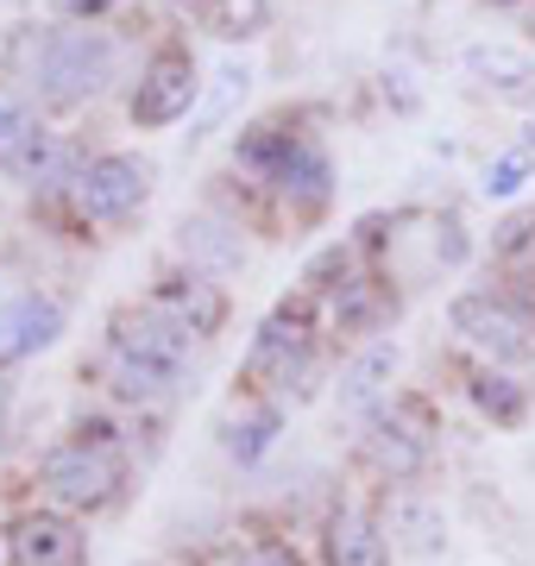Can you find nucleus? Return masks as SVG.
<instances>
[{"label":"nucleus","mask_w":535,"mask_h":566,"mask_svg":"<svg viewBox=\"0 0 535 566\" xmlns=\"http://www.w3.org/2000/svg\"><path fill=\"white\" fill-rule=\"evenodd\" d=\"M13 70L44 107H76L102 95L114 76V39L95 25H51V32H20Z\"/></svg>","instance_id":"f257e3e1"},{"label":"nucleus","mask_w":535,"mask_h":566,"mask_svg":"<svg viewBox=\"0 0 535 566\" xmlns=\"http://www.w3.org/2000/svg\"><path fill=\"white\" fill-rule=\"evenodd\" d=\"M39 472H44V491H51L57 504H70V510H102L107 497L120 491V479H126L120 453L102 447V441H63V447H51Z\"/></svg>","instance_id":"f03ea898"},{"label":"nucleus","mask_w":535,"mask_h":566,"mask_svg":"<svg viewBox=\"0 0 535 566\" xmlns=\"http://www.w3.org/2000/svg\"><path fill=\"white\" fill-rule=\"evenodd\" d=\"M196 63H189V51H177V44H165L158 57L139 70V88H133V120L145 126V133H165V126H177L196 107Z\"/></svg>","instance_id":"7ed1b4c3"},{"label":"nucleus","mask_w":535,"mask_h":566,"mask_svg":"<svg viewBox=\"0 0 535 566\" xmlns=\"http://www.w3.org/2000/svg\"><path fill=\"white\" fill-rule=\"evenodd\" d=\"M145 196H151V170L126 151H107V158L76 170V208L88 221H126L145 208Z\"/></svg>","instance_id":"20e7f679"},{"label":"nucleus","mask_w":535,"mask_h":566,"mask_svg":"<svg viewBox=\"0 0 535 566\" xmlns=\"http://www.w3.org/2000/svg\"><path fill=\"white\" fill-rule=\"evenodd\" d=\"M453 334H466L479 353H492V359H523L529 353V322L516 315L504 296H485V290H466L460 303H453Z\"/></svg>","instance_id":"39448f33"},{"label":"nucleus","mask_w":535,"mask_h":566,"mask_svg":"<svg viewBox=\"0 0 535 566\" xmlns=\"http://www.w3.org/2000/svg\"><path fill=\"white\" fill-rule=\"evenodd\" d=\"M114 346L133 353V359H145V365H158V371H170V378H183L189 359H196V334L177 327V322H165L158 308H151V315H126L120 334H114Z\"/></svg>","instance_id":"423d86ee"},{"label":"nucleus","mask_w":535,"mask_h":566,"mask_svg":"<svg viewBox=\"0 0 535 566\" xmlns=\"http://www.w3.org/2000/svg\"><path fill=\"white\" fill-rule=\"evenodd\" d=\"M63 334V308L39 290H20L0 303V359H32Z\"/></svg>","instance_id":"0eeeda50"},{"label":"nucleus","mask_w":535,"mask_h":566,"mask_svg":"<svg viewBox=\"0 0 535 566\" xmlns=\"http://www.w3.org/2000/svg\"><path fill=\"white\" fill-rule=\"evenodd\" d=\"M177 252L189 259V271H208V277H227V271L246 264L240 227L214 221V214H183V221H177Z\"/></svg>","instance_id":"6e6552de"},{"label":"nucleus","mask_w":535,"mask_h":566,"mask_svg":"<svg viewBox=\"0 0 535 566\" xmlns=\"http://www.w3.org/2000/svg\"><path fill=\"white\" fill-rule=\"evenodd\" d=\"M310 359V322H303V308H284V315H271L265 334L252 340L246 353V371L252 378H271V385H290V365Z\"/></svg>","instance_id":"1a4fd4ad"},{"label":"nucleus","mask_w":535,"mask_h":566,"mask_svg":"<svg viewBox=\"0 0 535 566\" xmlns=\"http://www.w3.org/2000/svg\"><path fill=\"white\" fill-rule=\"evenodd\" d=\"M460 63L479 88H492L504 102H535V57H523L516 44H466Z\"/></svg>","instance_id":"9d476101"},{"label":"nucleus","mask_w":535,"mask_h":566,"mask_svg":"<svg viewBox=\"0 0 535 566\" xmlns=\"http://www.w3.org/2000/svg\"><path fill=\"white\" fill-rule=\"evenodd\" d=\"M7 554H13V566H76L83 535L63 516H20L7 535Z\"/></svg>","instance_id":"9b49d317"},{"label":"nucleus","mask_w":535,"mask_h":566,"mask_svg":"<svg viewBox=\"0 0 535 566\" xmlns=\"http://www.w3.org/2000/svg\"><path fill=\"white\" fill-rule=\"evenodd\" d=\"M151 308H158L165 322L189 327L196 340H208V334L221 327V315H227L221 290H214V283H202V277H170V283H158V290H151Z\"/></svg>","instance_id":"f8f14e48"},{"label":"nucleus","mask_w":535,"mask_h":566,"mask_svg":"<svg viewBox=\"0 0 535 566\" xmlns=\"http://www.w3.org/2000/svg\"><path fill=\"white\" fill-rule=\"evenodd\" d=\"M271 182H277V189H284V196H290L296 208H310V214H315V208H322V202L334 196L328 151H322L315 139H296V145H290V158L277 164V177H271Z\"/></svg>","instance_id":"ddd939ff"},{"label":"nucleus","mask_w":535,"mask_h":566,"mask_svg":"<svg viewBox=\"0 0 535 566\" xmlns=\"http://www.w3.org/2000/svg\"><path fill=\"white\" fill-rule=\"evenodd\" d=\"M391 378H397V346L391 340L366 346V353L340 371V416H366V409H378V397L391 390Z\"/></svg>","instance_id":"4468645a"},{"label":"nucleus","mask_w":535,"mask_h":566,"mask_svg":"<svg viewBox=\"0 0 535 566\" xmlns=\"http://www.w3.org/2000/svg\"><path fill=\"white\" fill-rule=\"evenodd\" d=\"M366 453H371V465H378V472H391V479H416V472L429 465V434L385 416V422H371Z\"/></svg>","instance_id":"2eb2a0df"},{"label":"nucleus","mask_w":535,"mask_h":566,"mask_svg":"<svg viewBox=\"0 0 535 566\" xmlns=\"http://www.w3.org/2000/svg\"><path fill=\"white\" fill-rule=\"evenodd\" d=\"M328 566H391V542L378 535L371 516L340 510L328 523Z\"/></svg>","instance_id":"dca6fc26"},{"label":"nucleus","mask_w":535,"mask_h":566,"mask_svg":"<svg viewBox=\"0 0 535 566\" xmlns=\"http://www.w3.org/2000/svg\"><path fill=\"white\" fill-rule=\"evenodd\" d=\"M397 535V547L403 554H441V542H448V523H441V510L422 504V497H397L391 504V523H385Z\"/></svg>","instance_id":"f3484780"},{"label":"nucleus","mask_w":535,"mask_h":566,"mask_svg":"<svg viewBox=\"0 0 535 566\" xmlns=\"http://www.w3.org/2000/svg\"><path fill=\"white\" fill-rule=\"evenodd\" d=\"M107 371H114V390H120L126 403H158V397H170V390H177V378H170V371L133 359V353H120V346L107 353Z\"/></svg>","instance_id":"a211bd4d"},{"label":"nucleus","mask_w":535,"mask_h":566,"mask_svg":"<svg viewBox=\"0 0 535 566\" xmlns=\"http://www.w3.org/2000/svg\"><path fill=\"white\" fill-rule=\"evenodd\" d=\"M246 82H252L246 63H221V70H214V88H208V102H202V120H196V133H189V139H208V133L233 114V102L246 95Z\"/></svg>","instance_id":"6ab92c4d"},{"label":"nucleus","mask_w":535,"mask_h":566,"mask_svg":"<svg viewBox=\"0 0 535 566\" xmlns=\"http://www.w3.org/2000/svg\"><path fill=\"white\" fill-rule=\"evenodd\" d=\"M32 139H39V120H32L20 102H7V95H0V170H13Z\"/></svg>","instance_id":"aec40b11"},{"label":"nucleus","mask_w":535,"mask_h":566,"mask_svg":"<svg viewBox=\"0 0 535 566\" xmlns=\"http://www.w3.org/2000/svg\"><path fill=\"white\" fill-rule=\"evenodd\" d=\"M523 182H529V151H504L497 164H485V182H479V196L504 202V196H516Z\"/></svg>","instance_id":"412c9836"},{"label":"nucleus","mask_w":535,"mask_h":566,"mask_svg":"<svg viewBox=\"0 0 535 566\" xmlns=\"http://www.w3.org/2000/svg\"><path fill=\"white\" fill-rule=\"evenodd\" d=\"M473 397H479L485 416H497V422H523V390H516L511 378H479Z\"/></svg>","instance_id":"4be33fe9"},{"label":"nucleus","mask_w":535,"mask_h":566,"mask_svg":"<svg viewBox=\"0 0 535 566\" xmlns=\"http://www.w3.org/2000/svg\"><path fill=\"white\" fill-rule=\"evenodd\" d=\"M271 434H277V409H265V416H252V422H240L233 434H227V453H240V460H259L271 447Z\"/></svg>","instance_id":"5701e85b"},{"label":"nucleus","mask_w":535,"mask_h":566,"mask_svg":"<svg viewBox=\"0 0 535 566\" xmlns=\"http://www.w3.org/2000/svg\"><path fill=\"white\" fill-rule=\"evenodd\" d=\"M334 322H340V327H366V322H371L366 283H347V296H334Z\"/></svg>","instance_id":"b1692460"},{"label":"nucleus","mask_w":535,"mask_h":566,"mask_svg":"<svg viewBox=\"0 0 535 566\" xmlns=\"http://www.w3.org/2000/svg\"><path fill=\"white\" fill-rule=\"evenodd\" d=\"M240 566H296V554L290 547H252V554H240Z\"/></svg>","instance_id":"393cba45"},{"label":"nucleus","mask_w":535,"mask_h":566,"mask_svg":"<svg viewBox=\"0 0 535 566\" xmlns=\"http://www.w3.org/2000/svg\"><path fill=\"white\" fill-rule=\"evenodd\" d=\"M523 151H529V158H535V120L523 126Z\"/></svg>","instance_id":"a878e982"},{"label":"nucleus","mask_w":535,"mask_h":566,"mask_svg":"<svg viewBox=\"0 0 535 566\" xmlns=\"http://www.w3.org/2000/svg\"><path fill=\"white\" fill-rule=\"evenodd\" d=\"M529 32H535V7H529Z\"/></svg>","instance_id":"bb28decb"},{"label":"nucleus","mask_w":535,"mask_h":566,"mask_svg":"<svg viewBox=\"0 0 535 566\" xmlns=\"http://www.w3.org/2000/svg\"><path fill=\"white\" fill-rule=\"evenodd\" d=\"M497 7H504V0H497Z\"/></svg>","instance_id":"cd10ccee"}]
</instances>
